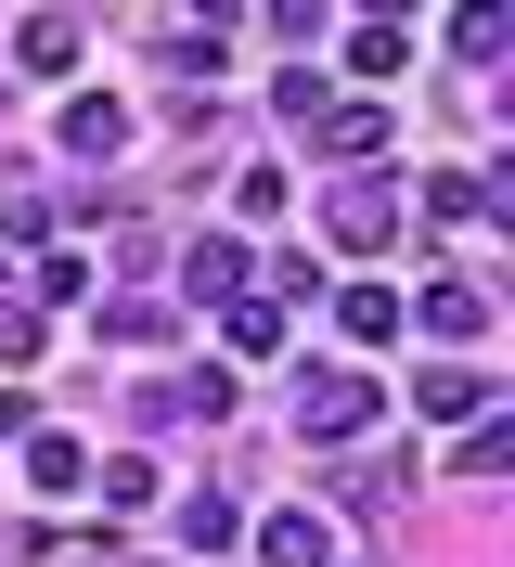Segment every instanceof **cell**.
Instances as JSON below:
<instances>
[{
  "mask_svg": "<svg viewBox=\"0 0 515 567\" xmlns=\"http://www.w3.org/2000/svg\"><path fill=\"white\" fill-rule=\"evenodd\" d=\"M65 142H78V155H116V142H130V104H103V91L65 104Z\"/></svg>",
  "mask_w": 515,
  "mask_h": 567,
  "instance_id": "obj_7",
  "label": "cell"
},
{
  "mask_svg": "<svg viewBox=\"0 0 515 567\" xmlns=\"http://www.w3.org/2000/svg\"><path fill=\"white\" fill-rule=\"evenodd\" d=\"M258 567H336V529L322 516H271L258 529Z\"/></svg>",
  "mask_w": 515,
  "mask_h": 567,
  "instance_id": "obj_3",
  "label": "cell"
},
{
  "mask_svg": "<svg viewBox=\"0 0 515 567\" xmlns=\"http://www.w3.org/2000/svg\"><path fill=\"white\" fill-rule=\"evenodd\" d=\"M503 39H515V13H503V0H477V13L451 27V52H464V65H503Z\"/></svg>",
  "mask_w": 515,
  "mask_h": 567,
  "instance_id": "obj_8",
  "label": "cell"
},
{
  "mask_svg": "<svg viewBox=\"0 0 515 567\" xmlns=\"http://www.w3.org/2000/svg\"><path fill=\"white\" fill-rule=\"evenodd\" d=\"M374 413H387L374 374H309V388H297V425H309V439H361Z\"/></svg>",
  "mask_w": 515,
  "mask_h": 567,
  "instance_id": "obj_1",
  "label": "cell"
},
{
  "mask_svg": "<svg viewBox=\"0 0 515 567\" xmlns=\"http://www.w3.org/2000/svg\"><path fill=\"white\" fill-rule=\"evenodd\" d=\"M336 233H348V246H387V233H400V194L348 181V194H336Z\"/></svg>",
  "mask_w": 515,
  "mask_h": 567,
  "instance_id": "obj_4",
  "label": "cell"
},
{
  "mask_svg": "<svg viewBox=\"0 0 515 567\" xmlns=\"http://www.w3.org/2000/svg\"><path fill=\"white\" fill-rule=\"evenodd\" d=\"M309 142H322V155H374V142H387V104H336V116H309Z\"/></svg>",
  "mask_w": 515,
  "mask_h": 567,
  "instance_id": "obj_5",
  "label": "cell"
},
{
  "mask_svg": "<svg viewBox=\"0 0 515 567\" xmlns=\"http://www.w3.org/2000/svg\"><path fill=\"white\" fill-rule=\"evenodd\" d=\"M194 13H206V27H219V13H245V0H194Z\"/></svg>",
  "mask_w": 515,
  "mask_h": 567,
  "instance_id": "obj_14",
  "label": "cell"
},
{
  "mask_svg": "<svg viewBox=\"0 0 515 567\" xmlns=\"http://www.w3.org/2000/svg\"><path fill=\"white\" fill-rule=\"evenodd\" d=\"M348 336H361V349H374V336H400V297H387V284H348Z\"/></svg>",
  "mask_w": 515,
  "mask_h": 567,
  "instance_id": "obj_11",
  "label": "cell"
},
{
  "mask_svg": "<svg viewBox=\"0 0 515 567\" xmlns=\"http://www.w3.org/2000/svg\"><path fill=\"white\" fill-rule=\"evenodd\" d=\"M27 477H39V491H78V477H91V452H78V439H27Z\"/></svg>",
  "mask_w": 515,
  "mask_h": 567,
  "instance_id": "obj_10",
  "label": "cell"
},
{
  "mask_svg": "<svg viewBox=\"0 0 515 567\" xmlns=\"http://www.w3.org/2000/svg\"><path fill=\"white\" fill-rule=\"evenodd\" d=\"M425 322H439V336H490V297L477 284H425Z\"/></svg>",
  "mask_w": 515,
  "mask_h": 567,
  "instance_id": "obj_9",
  "label": "cell"
},
{
  "mask_svg": "<svg viewBox=\"0 0 515 567\" xmlns=\"http://www.w3.org/2000/svg\"><path fill=\"white\" fill-rule=\"evenodd\" d=\"M181 284H194V297H245V246H233V233H206V246H194V271H181Z\"/></svg>",
  "mask_w": 515,
  "mask_h": 567,
  "instance_id": "obj_6",
  "label": "cell"
},
{
  "mask_svg": "<svg viewBox=\"0 0 515 567\" xmlns=\"http://www.w3.org/2000/svg\"><path fill=\"white\" fill-rule=\"evenodd\" d=\"M181 542H194V555H219V542H233V503H219V491L181 503Z\"/></svg>",
  "mask_w": 515,
  "mask_h": 567,
  "instance_id": "obj_13",
  "label": "cell"
},
{
  "mask_svg": "<svg viewBox=\"0 0 515 567\" xmlns=\"http://www.w3.org/2000/svg\"><path fill=\"white\" fill-rule=\"evenodd\" d=\"M412 413H439V425H477V413H490V374L439 361V374H412Z\"/></svg>",
  "mask_w": 515,
  "mask_h": 567,
  "instance_id": "obj_2",
  "label": "cell"
},
{
  "mask_svg": "<svg viewBox=\"0 0 515 567\" xmlns=\"http://www.w3.org/2000/svg\"><path fill=\"white\" fill-rule=\"evenodd\" d=\"M13 52H27V65H65L78 27H65V13H27V27H13Z\"/></svg>",
  "mask_w": 515,
  "mask_h": 567,
  "instance_id": "obj_12",
  "label": "cell"
}]
</instances>
